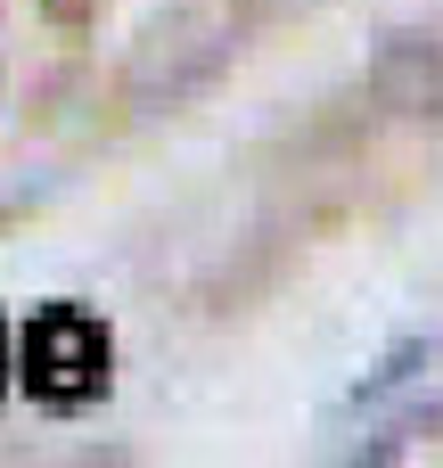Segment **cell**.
Returning a JSON list of instances; mask_svg holds the SVG:
<instances>
[{"instance_id":"1","label":"cell","mask_w":443,"mask_h":468,"mask_svg":"<svg viewBox=\"0 0 443 468\" xmlns=\"http://www.w3.org/2000/svg\"><path fill=\"white\" fill-rule=\"evenodd\" d=\"M16 370H25V387H33V403L74 411L82 395L107 387V329H99L82 304H49V313H33V329H25V346H16Z\"/></svg>"}]
</instances>
